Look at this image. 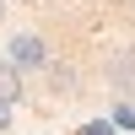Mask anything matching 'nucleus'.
Wrapping results in <instances>:
<instances>
[{"label": "nucleus", "instance_id": "1", "mask_svg": "<svg viewBox=\"0 0 135 135\" xmlns=\"http://www.w3.org/2000/svg\"><path fill=\"white\" fill-rule=\"evenodd\" d=\"M108 86H114L119 97H135V43H124V49L108 60Z\"/></svg>", "mask_w": 135, "mask_h": 135}, {"label": "nucleus", "instance_id": "2", "mask_svg": "<svg viewBox=\"0 0 135 135\" xmlns=\"http://www.w3.org/2000/svg\"><path fill=\"white\" fill-rule=\"evenodd\" d=\"M11 65H16V70H43V65H49V43L32 38V32H22V38L11 43Z\"/></svg>", "mask_w": 135, "mask_h": 135}, {"label": "nucleus", "instance_id": "3", "mask_svg": "<svg viewBox=\"0 0 135 135\" xmlns=\"http://www.w3.org/2000/svg\"><path fill=\"white\" fill-rule=\"evenodd\" d=\"M16 103H22V70L0 60V108H16Z\"/></svg>", "mask_w": 135, "mask_h": 135}, {"label": "nucleus", "instance_id": "4", "mask_svg": "<svg viewBox=\"0 0 135 135\" xmlns=\"http://www.w3.org/2000/svg\"><path fill=\"white\" fill-rule=\"evenodd\" d=\"M114 124H124V130H135V108L119 97V108H114Z\"/></svg>", "mask_w": 135, "mask_h": 135}, {"label": "nucleus", "instance_id": "5", "mask_svg": "<svg viewBox=\"0 0 135 135\" xmlns=\"http://www.w3.org/2000/svg\"><path fill=\"white\" fill-rule=\"evenodd\" d=\"M81 135H108V124H86V130H81Z\"/></svg>", "mask_w": 135, "mask_h": 135}, {"label": "nucleus", "instance_id": "6", "mask_svg": "<svg viewBox=\"0 0 135 135\" xmlns=\"http://www.w3.org/2000/svg\"><path fill=\"white\" fill-rule=\"evenodd\" d=\"M0 130H6V114H0Z\"/></svg>", "mask_w": 135, "mask_h": 135}]
</instances>
